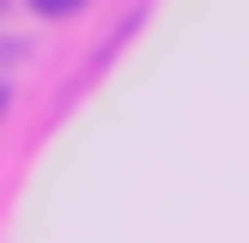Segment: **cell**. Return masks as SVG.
I'll return each mask as SVG.
<instances>
[{"label": "cell", "instance_id": "6da1fadb", "mask_svg": "<svg viewBox=\"0 0 249 243\" xmlns=\"http://www.w3.org/2000/svg\"><path fill=\"white\" fill-rule=\"evenodd\" d=\"M36 12H43V18H67V12H79L85 0H31Z\"/></svg>", "mask_w": 249, "mask_h": 243}, {"label": "cell", "instance_id": "7a4b0ae2", "mask_svg": "<svg viewBox=\"0 0 249 243\" xmlns=\"http://www.w3.org/2000/svg\"><path fill=\"white\" fill-rule=\"evenodd\" d=\"M0 116H6V85H0Z\"/></svg>", "mask_w": 249, "mask_h": 243}]
</instances>
